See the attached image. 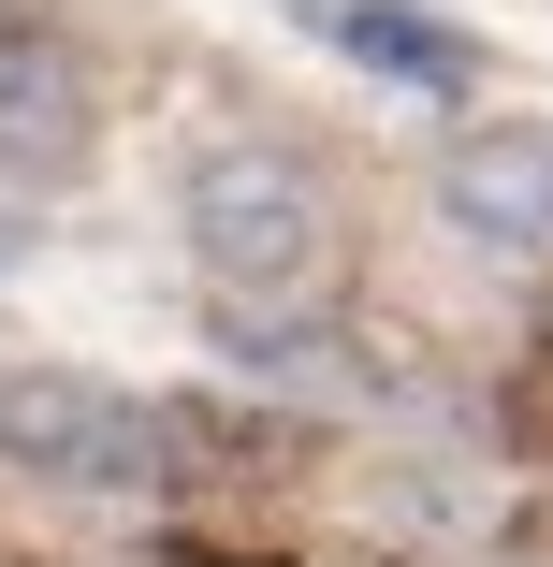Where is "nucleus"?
Wrapping results in <instances>:
<instances>
[{
    "instance_id": "1",
    "label": "nucleus",
    "mask_w": 553,
    "mask_h": 567,
    "mask_svg": "<svg viewBox=\"0 0 553 567\" xmlns=\"http://www.w3.org/2000/svg\"><path fill=\"white\" fill-rule=\"evenodd\" d=\"M190 262L218 306H306L320 277H336V189H320L291 146L234 132L190 161Z\"/></svg>"
},
{
    "instance_id": "2",
    "label": "nucleus",
    "mask_w": 553,
    "mask_h": 567,
    "mask_svg": "<svg viewBox=\"0 0 553 567\" xmlns=\"http://www.w3.org/2000/svg\"><path fill=\"white\" fill-rule=\"evenodd\" d=\"M0 466L44 495H146L161 481V422L132 393H102L73 364H0Z\"/></svg>"
},
{
    "instance_id": "3",
    "label": "nucleus",
    "mask_w": 553,
    "mask_h": 567,
    "mask_svg": "<svg viewBox=\"0 0 553 567\" xmlns=\"http://www.w3.org/2000/svg\"><path fill=\"white\" fill-rule=\"evenodd\" d=\"M437 204H452V234H467V248L539 262V234H553V146H539V117L452 132V161H437Z\"/></svg>"
},
{
    "instance_id": "4",
    "label": "nucleus",
    "mask_w": 553,
    "mask_h": 567,
    "mask_svg": "<svg viewBox=\"0 0 553 567\" xmlns=\"http://www.w3.org/2000/svg\"><path fill=\"white\" fill-rule=\"evenodd\" d=\"M88 161V59L59 30H0V175H73Z\"/></svg>"
},
{
    "instance_id": "5",
    "label": "nucleus",
    "mask_w": 553,
    "mask_h": 567,
    "mask_svg": "<svg viewBox=\"0 0 553 567\" xmlns=\"http://www.w3.org/2000/svg\"><path fill=\"white\" fill-rule=\"evenodd\" d=\"M336 44L365 73H408V87H481V44L437 30V16H408V0H336Z\"/></svg>"
},
{
    "instance_id": "6",
    "label": "nucleus",
    "mask_w": 553,
    "mask_h": 567,
    "mask_svg": "<svg viewBox=\"0 0 553 567\" xmlns=\"http://www.w3.org/2000/svg\"><path fill=\"white\" fill-rule=\"evenodd\" d=\"M16 262H30V218H16V204H0V277H16Z\"/></svg>"
}]
</instances>
